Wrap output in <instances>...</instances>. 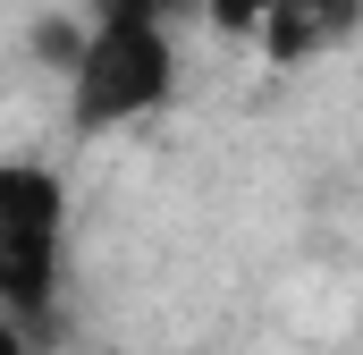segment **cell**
<instances>
[{
    "mask_svg": "<svg viewBox=\"0 0 363 355\" xmlns=\"http://www.w3.org/2000/svg\"><path fill=\"white\" fill-rule=\"evenodd\" d=\"M68 271V186L43 161H0V313L43 330Z\"/></svg>",
    "mask_w": 363,
    "mask_h": 355,
    "instance_id": "obj_2",
    "label": "cell"
},
{
    "mask_svg": "<svg viewBox=\"0 0 363 355\" xmlns=\"http://www.w3.org/2000/svg\"><path fill=\"white\" fill-rule=\"evenodd\" d=\"M0 355H34V339H26V330H17L9 313H0Z\"/></svg>",
    "mask_w": 363,
    "mask_h": 355,
    "instance_id": "obj_3",
    "label": "cell"
},
{
    "mask_svg": "<svg viewBox=\"0 0 363 355\" xmlns=\"http://www.w3.org/2000/svg\"><path fill=\"white\" fill-rule=\"evenodd\" d=\"M178 85V43L169 17H93L68 51V110L77 127H127L161 110Z\"/></svg>",
    "mask_w": 363,
    "mask_h": 355,
    "instance_id": "obj_1",
    "label": "cell"
}]
</instances>
